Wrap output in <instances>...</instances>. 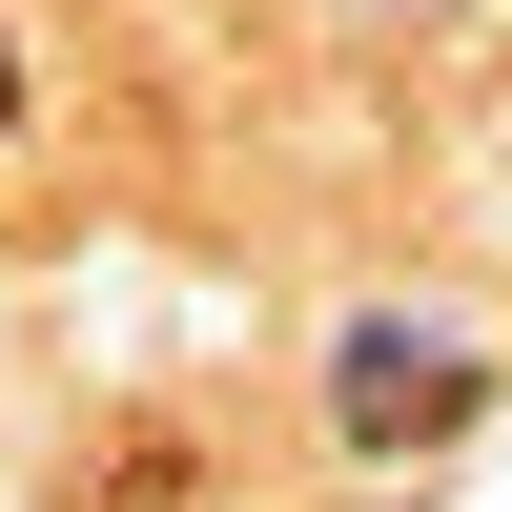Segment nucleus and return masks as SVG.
<instances>
[{
	"mask_svg": "<svg viewBox=\"0 0 512 512\" xmlns=\"http://www.w3.org/2000/svg\"><path fill=\"white\" fill-rule=\"evenodd\" d=\"M0 123H21V62H0Z\"/></svg>",
	"mask_w": 512,
	"mask_h": 512,
	"instance_id": "3",
	"label": "nucleus"
},
{
	"mask_svg": "<svg viewBox=\"0 0 512 512\" xmlns=\"http://www.w3.org/2000/svg\"><path fill=\"white\" fill-rule=\"evenodd\" d=\"M62 512H205V472H185V431H103L62 472Z\"/></svg>",
	"mask_w": 512,
	"mask_h": 512,
	"instance_id": "2",
	"label": "nucleus"
},
{
	"mask_svg": "<svg viewBox=\"0 0 512 512\" xmlns=\"http://www.w3.org/2000/svg\"><path fill=\"white\" fill-rule=\"evenodd\" d=\"M328 410H349V451H451L492 410V369L451 349V328H349V369H328Z\"/></svg>",
	"mask_w": 512,
	"mask_h": 512,
	"instance_id": "1",
	"label": "nucleus"
}]
</instances>
